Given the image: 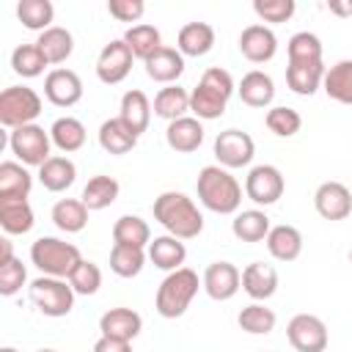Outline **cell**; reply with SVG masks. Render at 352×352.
Masks as SVG:
<instances>
[{
    "label": "cell",
    "mask_w": 352,
    "mask_h": 352,
    "mask_svg": "<svg viewBox=\"0 0 352 352\" xmlns=\"http://www.w3.org/2000/svg\"><path fill=\"white\" fill-rule=\"evenodd\" d=\"M154 220L176 239H195L204 231V214L192 198L168 190L154 198Z\"/></svg>",
    "instance_id": "obj_1"
},
{
    "label": "cell",
    "mask_w": 352,
    "mask_h": 352,
    "mask_svg": "<svg viewBox=\"0 0 352 352\" xmlns=\"http://www.w3.org/2000/svg\"><path fill=\"white\" fill-rule=\"evenodd\" d=\"M231 94H234L231 74L220 66H209L201 74L198 85L190 91V110L195 113L198 121H214L226 113Z\"/></svg>",
    "instance_id": "obj_2"
},
{
    "label": "cell",
    "mask_w": 352,
    "mask_h": 352,
    "mask_svg": "<svg viewBox=\"0 0 352 352\" xmlns=\"http://www.w3.org/2000/svg\"><path fill=\"white\" fill-rule=\"evenodd\" d=\"M195 190H198L201 204L209 212H217V214H234L239 209V204H242V187H239V182L226 168H220V165L201 168L198 182H195Z\"/></svg>",
    "instance_id": "obj_3"
},
{
    "label": "cell",
    "mask_w": 352,
    "mask_h": 352,
    "mask_svg": "<svg viewBox=\"0 0 352 352\" xmlns=\"http://www.w3.org/2000/svg\"><path fill=\"white\" fill-rule=\"evenodd\" d=\"M195 294H198V272H192L190 267H179L168 272L165 280L160 283L154 308L162 319H179L190 308Z\"/></svg>",
    "instance_id": "obj_4"
},
{
    "label": "cell",
    "mask_w": 352,
    "mask_h": 352,
    "mask_svg": "<svg viewBox=\"0 0 352 352\" xmlns=\"http://www.w3.org/2000/svg\"><path fill=\"white\" fill-rule=\"evenodd\" d=\"M30 261L41 270V275L69 278L74 267L82 261V256H80V248L72 242H63L58 236H38L30 245Z\"/></svg>",
    "instance_id": "obj_5"
},
{
    "label": "cell",
    "mask_w": 352,
    "mask_h": 352,
    "mask_svg": "<svg viewBox=\"0 0 352 352\" xmlns=\"http://www.w3.org/2000/svg\"><path fill=\"white\" fill-rule=\"evenodd\" d=\"M41 113V96L28 85H8L0 94V124L8 129L28 126Z\"/></svg>",
    "instance_id": "obj_6"
},
{
    "label": "cell",
    "mask_w": 352,
    "mask_h": 352,
    "mask_svg": "<svg viewBox=\"0 0 352 352\" xmlns=\"http://www.w3.org/2000/svg\"><path fill=\"white\" fill-rule=\"evenodd\" d=\"M30 300L33 305L44 314V316H66L72 308H74V289L63 280V278H50V275H41L30 283Z\"/></svg>",
    "instance_id": "obj_7"
},
{
    "label": "cell",
    "mask_w": 352,
    "mask_h": 352,
    "mask_svg": "<svg viewBox=\"0 0 352 352\" xmlns=\"http://www.w3.org/2000/svg\"><path fill=\"white\" fill-rule=\"evenodd\" d=\"M8 146H11V154H14L22 165H36V168H41V165L52 157V154H50L52 138H50V132H44V126H38V124H28V126L11 129Z\"/></svg>",
    "instance_id": "obj_8"
},
{
    "label": "cell",
    "mask_w": 352,
    "mask_h": 352,
    "mask_svg": "<svg viewBox=\"0 0 352 352\" xmlns=\"http://www.w3.org/2000/svg\"><path fill=\"white\" fill-rule=\"evenodd\" d=\"M256 154V143L248 132L242 129H223L217 138H214V157L220 162V168H245L250 165Z\"/></svg>",
    "instance_id": "obj_9"
},
{
    "label": "cell",
    "mask_w": 352,
    "mask_h": 352,
    "mask_svg": "<svg viewBox=\"0 0 352 352\" xmlns=\"http://www.w3.org/2000/svg\"><path fill=\"white\" fill-rule=\"evenodd\" d=\"M289 344L297 352H324L327 349V324L314 314H297L286 324Z\"/></svg>",
    "instance_id": "obj_10"
},
{
    "label": "cell",
    "mask_w": 352,
    "mask_h": 352,
    "mask_svg": "<svg viewBox=\"0 0 352 352\" xmlns=\"http://www.w3.org/2000/svg\"><path fill=\"white\" fill-rule=\"evenodd\" d=\"M132 60H135V55L126 47V41L124 38H113L110 44L102 47V52L96 58V77L104 85H118L132 72Z\"/></svg>",
    "instance_id": "obj_11"
},
{
    "label": "cell",
    "mask_w": 352,
    "mask_h": 352,
    "mask_svg": "<svg viewBox=\"0 0 352 352\" xmlns=\"http://www.w3.org/2000/svg\"><path fill=\"white\" fill-rule=\"evenodd\" d=\"M283 190H286L283 173L275 165H256L245 179V195L258 206L275 204L283 195Z\"/></svg>",
    "instance_id": "obj_12"
},
{
    "label": "cell",
    "mask_w": 352,
    "mask_h": 352,
    "mask_svg": "<svg viewBox=\"0 0 352 352\" xmlns=\"http://www.w3.org/2000/svg\"><path fill=\"white\" fill-rule=\"evenodd\" d=\"M314 206H316L319 217H324L330 223L346 220L352 212V192L341 182H322L314 192Z\"/></svg>",
    "instance_id": "obj_13"
},
{
    "label": "cell",
    "mask_w": 352,
    "mask_h": 352,
    "mask_svg": "<svg viewBox=\"0 0 352 352\" xmlns=\"http://www.w3.org/2000/svg\"><path fill=\"white\" fill-rule=\"evenodd\" d=\"M204 292L217 300V302H226L231 300L239 286H242V272L231 264V261H212L206 270H204Z\"/></svg>",
    "instance_id": "obj_14"
},
{
    "label": "cell",
    "mask_w": 352,
    "mask_h": 352,
    "mask_svg": "<svg viewBox=\"0 0 352 352\" xmlns=\"http://www.w3.org/2000/svg\"><path fill=\"white\" fill-rule=\"evenodd\" d=\"M44 96L55 107H72L82 99V80L72 69H52L44 77Z\"/></svg>",
    "instance_id": "obj_15"
},
{
    "label": "cell",
    "mask_w": 352,
    "mask_h": 352,
    "mask_svg": "<svg viewBox=\"0 0 352 352\" xmlns=\"http://www.w3.org/2000/svg\"><path fill=\"white\" fill-rule=\"evenodd\" d=\"M239 52L250 63H267L278 52V38L267 25H248L239 33Z\"/></svg>",
    "instance_id": "obj_16"
},
{
    "label": "cell",
    "mask_w": 352,
    "mask_h": 352,
    "mask_svg": "<svg viewBox=\"0 0 352 352\" xmlns=\"http://www.w3.org/2000/svg\"><path fill=\"white\" fill-rule=\"evenodd\" d=\"M99 330L107 338H118V341H132L140 336L143 330V319L138 311L132 308H110L99 316Z\"/></svg>",
    "instance_id": "obj_17"
},
{
    "label": "cell",
    "mask_w": 352,
    "mask_h": 352,
    "mask_svg": "<svg viewBox=\"0 0 352 352\" xmlns=\"http://www.w3.org/2000/svg\"><path fill=\"white\" fill-rule=\"evenodd\" d=\"M143 63H146L148 80L162 82V85H176V80L184 72V55L179 50H173V47H165V44L148 60H143Z\"/></svg>",
    "instance_id": "obj_18"
},
{
    "label": "cell",
    "mask_w": 352,
    "mask_h": 352,
    "mask_svg": "<svg viewBox=\"0 0 352 352\" xmlns=\"http://www.w3.org/2000/svg\"><path fill=\"white\" fill-rule=\"evenodd\" d=\"M242 289L248 297H253L256 302L270 300L278 292V270L272 264L264 261H253L242 270Z\"/></svg>",
    "instance_id": "obj_19"
},
{
    "label": "cell",
    "mask_w": 352,
    "mask_h": 352,
    "mask_svg": "<svg viewBox=\"0 0 352 352\" xmlns=\"http://www.w3.org/2000/svg\"><path fill=\"white\" fill-rule=\"evenodd\" d=\"M165 140L173 151L179 154H190L195 151L201 143H204V124L192 116H184V118H176L168 124L165 129Z\"/></svg>",
    "instance_id": "obj_20"
},
{
    "label": "cell",
    "mask_w": 352,
    "mask_h": 352,
    "mask_svg": "<svg viewBox=\"0 0 352 352\" xmlns=\"http://www.w3.org/2000/svg\"><path fill=\"white\" fill-rule=\"evenodd\" d=\"M236 91H239V99H242L248 107H270L272 99H275V82H272V77L264 74L261 69L248 72V74L239 80Z\"/></svg>",
    "instance_id": "obj_21"
},
{
    "label": "cell",
    "mask_w": 352,
    "mask_h": 352,
    "mask_svg": "<svg viewBox=\"0 0 352 352\" xmlns=\"http://www.w3.org/2000/svg\"><path fill=\"white\" fill-rule=\"evenodd\" d=\"M118 118L140 138L146 129H148V121H151V102L143 91L132 88L121 96V110H118Z\"/></svg>",
    "instance_id": "obj_22"
},
{
    "label": "cell",
    "mask_w": 352,
    "mask_h": 352,
    "mask_svg": "<svg viewBox=\"0 0 352 352\" xmlns=\"http://www.w3.org/2000/svg\"><path fill=\"white\" fill-rule=\"evenodd\" d=\"M267 250L275 261H294L302 253V234L294 226H272L267 234Z\"/></svg>",
    "instance_id": "obj_23"
},
{
    "label": "cell",
    "mask_w": 352,
    "mask_h": 352,
    "mask_svg": "<svg viewBox=\"0 0 352 352\" xmlns=\"http://www.w3.org/2000/svg\"><path fill=\"white\" fill-rule=\"evenodd\" d=\"M148 258L157 270H165V272H173L184 264L187 258V248L182 239L170 236V234H162V236H154L148 242Z\"/></svg>",
    "instance_id": "obj_24"
},
{
    "label": "cell",
    "mask_w": 352,
    "mask_h": 352,
    "mask_svg": "<svg viewBox=\"0 0 352 352\" xmlns=\"http://www.w3.org/2000/svg\"><path fill=\"white\" fill-rule=\"evenodd\" d=\"M214 47V28L206 22H187L176 36V50L190 58H201Z\"/></svg>",
    "instance_id": "obj_25"
},
{
    "label": "cell",
    "mask_w": 352,
    "mask_h": 352,
    "mask_svg": "<svg viewBox=\"0 0 352 352\" xmlns=\"http://www.w3.org/2000/svg\"><path fill=\"white\" fill-rule=\"evenodd\" d=\"M99 146L107 151V154H129L135 146H138V135L121 121V118H107L102 121L99 126Z\"/></svg>",
    "instance_id": "obj_26"
},
{
    "label": "cell",
    "mask_w": 352,
    "mask_h": 352,
    "mask_svg": "<svg viewBox=\"0 0 352 352\" xmlns=\"http://www.w3.org/2000/svg\"><path fill=\"white\" fill-rule=\"evenodd\" d=\"M77 179V165L69 157H50L41 168H38V182L44 190L50 192H63L74 184Z\"/></svg>",
    "instance_id": "obj_27"
},
{
    "label": "cell",
    "mask_w": 352,
    "mask_h": 352,
    "mask_svg": "<svg viewBox=\"0 0 352 352\" xmlns=\"http://www.w3.org/2000/svg\"><path fill=\"white\" fill-rule=\"evenodd\" d=\"M324 63H289L286 66V85L300 94V96H311L322 88V80H324Z\"/></svg>",
    "instance_id": "obj_28"
},
{
    "label": "cell",
    "mask_w": 352,
    "mask_h": 352,
    "mask_svg": "<svg viewBox=\"0 0 352 352\" xmlns=\"http://www.w3.org/2000/svg\"><path fill=\"white\" fill-rule=\"evenodd\" d=\"M36 217L28 198H0V226L6 234H28Z\"/></svg>",
    "instance_id": "obj_29"
},
{
    "label": "cell",
    "mask_w": 352,
    "mask_h": 352,
    "mask_svg": "<svg viewBox=\"0 0 352 352\" xmlns=\"http://www.w3.org/2000/svg\"><path fill=\"white\" fill-rule=\"evenodd\" d=\"M118 192H121V184L113 176L99 173V176L88 179V184L82 187L80 201L88 206V212H99V209H107L110 204H116Z\"/></svg>",
    "instance_id": "obj_30"
},
{
    "label": "cell",
    "mask_w": 352,
    "mask_h": 352,
    "mask_svg": "<svg viewBox=\"0 0 352 352\" xmlns=\"http://www.w3.org/2000/svg\"><path fill=\"white\" fill-rule=\"evenodd\" d=\"M50 138H52V146L55 148H60L63 154H72V151H80L85 146V126H82L80 118L63 116V118H55L52 121Z\"/></svg>",
    "instance_id": "obj_31"
},
{
    "label": "cell",
    "mask_w": 352,
    "mask_h": 352,
    "mask_svg": "<svg viewBox=\"0 0 352 352\" xmlns=\"http://www.w3.org/2000/svg\"><path fill=\"white\" fill-rule=\"evenodd\" d=\"M33 190V176L22 162H0V198H28Z\"/></svg>",
    "instance_id": "obj_32"
},
{
    "label": "cell",
    "mask_w": 352,
    "mask_h": 352,
    "mask_svg": "<svg viewBox=\"0 0 352 352\" xmlns=\"http://www.w3.org/2000/svg\"><path fill=\"white\" fill-rule=\"evenodd\" d=\"M324 94L338 104H352V60H338L324 72Z\"/></svg>",
    "instance_id": "obj_33"
},
{
    "label": "cell",
    "mask_w": 352,
    "mask_h": 352,
    "mask_svg": "<svg viewBox=\"0 0 352 352\" xmlns=\"http://www.w3.org/2000/svg\"><path fill=\"white\" fill-rule=\"evenodd\" d=\"M38 50L44 52V58L50 60V63H66L69 60V55L74 52V38H72V33L66 30V28H60V25H52L50 30H44L41 36H38Z\"/></svg>",
    "instance_id": "obj_34"
},
{
    "label": "cell",
    "mask_w": 352,
    "mask_h": 352,
    "mask_svg": "<svg viewBox=\"0 0 352 352\" xmlns=\"http://www.w3.org/2000/svg\"><path fill=\"white\" fill-rule=\"evenodd\" d=\"M52 223L63 234H80L88 223V206L80 198H60L52 206Z\"/></svg>",
    "instance_id": "obj_35"
},
{
    "label": "cell",
    "mask_w": 352,
    "mask_h": 352,
    "mask_svg": "<svg viewBox=\"0 0 352 352\" xmlns=\"http://www.w3.org/2000/svg\"><path fill=\"white\" fill-rule=\"evenodd\" d=\"M270 217L261 212V209H245V212H236V217L231 220V231L236 239L242 242H261L267 239L270 234Z\"/></svg>",
    "instance_id": "obj_36"
},
{
    "label": "cell",
    "mask_w": 352,
    "mask_h": 352,
    "mask_svg": "<svg viewBox=\"0 0 352 352\" xmlns=\"http://www.w3.org/2000/svg\"><path fill=\"white\" fill-rule=\"evenodd\" d=\"M151 242V228L143 217L138 214H121L113 223V245H132V248H146Z\"/></svg>",
    "instance_id": "obj_37"
},
{
    "label": "cell",
    "mask_w": 352,
    "mask_h": 352,
    "mask_svg": "<svg viewBox=\"0 0 352 352\" xmlns=\"http://www.w3.org/2000/svg\"><path fill=\"white\" fill-rule=\"evenodd\" d=\"M187 110H190V94L182 85H165L154 96V116L165 118L168 124L176 118H184Z\"/></svg>",
    "instance_id": "obj_38"
},
{
    "label": "cell",
    "mask_w": 352,
    "mask_h": 352,
    "mask_svg": "<svg viewBox=\"0 0 352 352\" xmlns=\"http://www.w3.org/2000/svg\"><path fill=\"white\" fill-rule=\"evenodd\" d=\"M124 41H126V47L132 50V55L140 58V60H148V58L162 47L160 30H157L154 25H146V22L132 25V28L124 33Z\"/></svg>",
    "instance_id": "obj_39"
},
{
    "label": "cell",
    "mask_w": 352,
    "mask_h": 352,
    "mask_svg": "<svg viewBox=\"0 0 352 352\" xmlns=\"http://www.w3.org/2000/svg\"><path fill=\"white\" fill-rule=\"evenodd\" d=\"M16 16L28 30H50L52 28V16H55V6L50 0H19L16 3Z\"/></svg>",
    "instance_id": "obj_40"
},
{
    "label": "cell",
    "mask_w": 352,
    "mask_h": 352,
    "mask_svg": "<svg viewBox=\"0 0 352 352\" xmlns=\"http://www.w3.org/2000/svg\"><path fill=\"white\" fill-rule=\"evenodd\" d=\"M275 322H278L275 311L267 308V305H261V302L245 305V308L239 311V316H236V324H239L245 333H250V336H267V333H272V330H275Z\"/></svg>",
    "instance_id": "obj_41"
},
{
    "label": "cell",
    "mask_w": 352,
    "mask_h": 352,
    "mask_svg": "<svg viewBox=\"0 0 352 352\" xmlns=\"http://www.w3.org/2000/svg\"><path fill=\"white\" fill-rule=\"evenodd\" d=\"M50 66V60L44 58V52L38 50V44H19L14 52H11V69L19 74V77H38L44 74V69Z\"/></svg>",
    "instance_id": "obj_42"
},
{
    "label": "cell",
    "mask_w": 352,
    "mask_h": 352,
    "mask_svg": "<svg viewBox=\"0 0 352 352\" xmlns=\"http://www.w3.org/2000/svg\"><path fill=\"white\" fill-rule=\"evenodd\" d=\"M143 264H146L143 248L113 245V250H110V270H113L118 278H135V275H140Z\"/></svg>",
    "instance_id": "obj_43"
},
{
    "label": "cell",
    "mask_w": 352,
    "mask_h": 352,
    "mask_svg": "<svg viewBox=\"0 0 352 352\" xmlns=\"http://www.w3.org/2000/svg\"><path fill=\"white\" fill-rule=\"evenodd\" d=\"M286 52H289V63H319L322 60V41L316 33L300 30L289 38Z\"/></svg>",
    "instance_id": "obj_44"
},
{
    "label": "cell",
    "mask_w": 352,
    "mask_h": 352,
    "mask_svg": "<svg viewBox=\"0 0 352 352\" xmlns=\"http://www.w3.org/2000/svg\"><path fill=\"white\" fill-rule=\"evenodd\" d=\"M264 121H267V129L278 138H292L302 126V116L294 107H270Z\"/></svg>",
    "instance_id": "obj_45"
},
{
    "label": "cell",
    "mask_w": 352,
    "mask_h": 352,
    "mask_svg": "<svg viewBox=\"0 0 352 352\" xmlns=\"http://www.w3.org/2000/svg\"><path fill=\"white\" fill-rule=\"evenodd\" d=\"M69 280V286L74 289V294H96L99 292V286H102V270L94 264V261H80L77 267H74V272L66 278Z\"/></svg>",
    "instance_id": "obj_46"
},
{
    "label": "cell",
    "mask_w": 352,
    "mask_h": 352,
    "mask_svg": "<svg viewBox=\"0 0 352 352\" xmlns=\"http://www.w3.org/2000/svg\"><path fill=\"white\" fill-rule=\"evenodd\" d=\"M294 0H253V11L261 22H272V25H280V22H289L294 16Z\"/></svg>",
    "instance_id": "obj_47"
},
{
    "label": "cell",
    "mask_w": 352,
    "mask_h": 352,
    "mask_svg": "<svg viewBox=\"0 0 352 352\" xmlns=\"http://www.w3.org/2000/svg\"><path fill=\"white\" fill-rule=\"evenodd\" d=\"M25 280H28V270L16 256L11 261L0 264V294L3 297H14L25 286Z\"/></svg>",
    "instance_id": "obj_48"
},
{
    "label": "cell",
    "mask_w": 352,
    "mask_h": 352,
    "mask_svg": "<svg viewBox=\"0 0 352 352\" xmlns=\"http://www.w3.org/2000/svg\"><path fill=\"white\" fill-rule=\"evenodd\" d=\"M107 11L118 22H138L146 14V3L143 0H110L107 3Z\"/></svg>",
    "instance_id": "obj_49"
},
{
    "label": "cell",
    "mask_w": 352,
    "mask_h": 352,
    "mask_svg": "<svg viewBox=\"0 0 352 352\" xmlns=\"http://www.w3.org/2000/svg\"><path fill=\"white\" fill-rule=\"evenodd\" d=\"M94 352H132V341H118V338L99 336V341L94 344Z\"/></svg>",
    "instance_id": "obj_50"
},
{
    "label": "cell",
    "mask_w": 352,
    "mask_h": 352,
    "mask_svg": "<svg viewBox=\"0 0 352 352\" xmlns=\"http://www.w3.org/2000/svg\"><path fill=\"white\" fill-rule=\"evenodd\" d=\"M14 258V248H11V239H0V264L11 261Z\"/></svg>",
    "instance_id": "obj_51"
},
{
    "label": "cell",
    "mask_w": 352,
    "mask_h": 352,
    "mask_svg": "<svg viewBox=\"0 0 352 352\" xmlns=\"http://www.w3.org/2000/svg\"><path fill=\"white\" fill-rule=\"evenodd\" d=\"M330 11L338 16H352V0L349 3H330Z\"/></svg>",
    "instance_id": "obj_52"
},
{
    "label": "cell",
    "mask_w": 352,
    "mask_h": 352,
    "mask_svg": "<svg viewBox=\"0 0 352 352\" xmlns=\"http://www.w3.org/2000/svg\"><path fill=\"white\" fill-rule=\"evenodd\" d=\"M0 352H16V349H14V346H3Z\"/></svg>",
    "instance_id": "obj_53"
},
{
    "label": "cell",
    "mask_w": 352,
    "mask_h": 352,
    "mask_svg": "<svg viewBox=\"0 0 352 352\" xmlns=\"http://www.w3.org/2000/svg\"><path fill=\"white\" fill-rule=\"evenodd\" d=\"M36 352H58V349H36Z\"/></svg>",
    "instance_id": "obj_54"
},
{
    "label": "cell",
    "mask_w": 352,
    "mask_h": 352,
    "mask_svg": "<svg viewBox=\"0 0 352 352\" xmlns=\"http://www.w3.org/2000/svg\"><path fill=\"white\" fill-rule=\"evenodd\" d=\"M349 264H352V250H349Z\"/></svg>",
    "instance_id": "obj_55"
}]
</instances>
